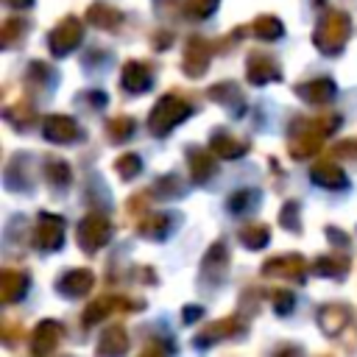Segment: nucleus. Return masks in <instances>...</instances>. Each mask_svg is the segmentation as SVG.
Instances as JSON below:
<instances>
[{
    "mask_svg": "<svg viewBox=\"0 0 357 357\" xmlns=\"http://www.w3.org/2000/svg\"><path fill=\"white\" fill-rule=\"evenodd\" d=\"M145 206H148V192H137V195H131V198H128L126 212H128V215H134V220H139V218H142V212H145Z\"/></svg>",
    "mask_w": 357,
    "mask_h": 357,
    "instance_id": "a19ab883",
    "label": "nucleus"
},
{
    "mask_svg": "<svg viewBox=\"0 0 357 357\" xmlns=\"http://www.w3.org/2000/svg\"><path fill=\"white\" fill-rule=\"evenodd\" d=\"M112 237V220L100 212H89L81 218L78 229H75V240L81 245L84 254H98Z\"/></svg>",
    "mask_w": 357,
    "mask_h": 357,
    "instance_id": "20e7f679",
    "label": "nucleus"
},
{
    "mask_svg": "<svg viewBox=\"0 0 357 357\" xmlns=\"http://www.w3.org/2000/svg\"><path fill=\"white\" fill-rule=\"evenodd\" d=\"M310 262L301 254H279L262 262V276H276V279H287L293 284H301L307 279Z\"/></svg>",
    "mask_w": 357,
    "mask_h": 357,
    "instance_id": "6e6552de",
    "label": "nucleus"
},
{
    "mask_svg": "<svg viewBox=\"0 0 357 357\" xmlns=\"http://www.w3.org/2000/svg\"><path fill=\"white\" fill-rule=\"evenodd\" d=\"M245 329H248V324L240 315H226V318H218V321H209L206 326H201V332L192 337V346L195 349H209L220 340H231V337L245 335Z\"/></svg>",
    "mask_w": 357,
    "mask_h": 357,
    "instance_id": "39448f33",
    "label": "nucleus"
},
{
    "mask_svg": "<svg viewBox=\"0 0 357 357\" xmlns=\"http://www.w3.org/2000/svg\"><path fill=\"white\" fill-rule=\"evenodd\" d=\"M190 114H192V106H190L181 95L167 92V95H162V98L153 103V109H151V114H148V128H151L153 137H167V134H170L178 123H184Z\"/></svg>",
    "mask_w": 357,
    "mask_h": 357,
    "instance_id": "7ed1b4c3",
    "label": "nucleus"
},
{
    "mask_svg": "<svg viewBox=\"0 0 357 357\" xmlns=\"http://www.w3.org/2000/svg\"><path fill=\"white\" fill-rule=\"evenodd\" d=\"M310 178L318 184V187H326V190H343L349 184L343 167L335 162V159H318L310 170Z\"/></svg>",
    "mask_w": 357,
    "mask_h": 357,
    "instance_id": "4be33fe9",
    "label": "nucleus"
},
{
    "mask_svg": "<svg viewBox=\"0 0 357 357\" xmlns=\"http://www.w3.org/2000/svg\"><path fill=\"white\" fill-rule=\"evenodd\" d=\"M33 243L39 251H59L64 243V218L56 212H39L36 229H33Z\"/></svg>",
    "mask_w": 357,
    "mask_h": 357,
    "instance_id": "9d476101",
    "label": "nucleus"
},
{
    "mask_svg": "<svg viewBox=\"0 0 357 357\" xmlns=\"http://www.w3.org/2000/svg\"><path fill=\"white\" fill-rule=\"evenodd\" d=\"M0 335H3V343H6V346H14V343H17V337L22 335V326H20V324L6 321V324L0 326Z\"/></svg>",
    "mask_w": 357,
    "mask_h": 357,
    "instance_id": "79ce46f5",
    "label": "nucleus"
},
{
    "mask_svg": "<svg viewBox=\"0 0 357 357\" xmlns=\"http://www.w3.org/2000/svg\"><path fill=\"white\" fill-rule=\"evenodd\" d=\"M151 81H153V73L145 61H137V59H128L123 64V73H120V84L128 95H142L151 89Z\"/></svg>",
    "mask_w": 357,
    "mask_h": 357,
    "instance_id": "a211bd4d",
    "label": "nucleus"
},
{
    "mask_svg": "<svg viewBox=\"0 0 357 357\" xmlns=\"http://www.w3.org/2000/svg\"><path fill=\"white\" fill-rule=\"evenodd\" d=\"M139 170H142V159H139L137 153H120V156L114 159V173H117L123 181H131L134 176H139Z\"/></svg>",
    "mask_w": 357,
    "mask_h": 357,
    "instance_id": "c9c22d12",
    "label": "nucleus"
},
{
    "mask_svg": "<svg viewBox=\"0 0 357 357\" xmlns=\"http://www.w3.org/2000/svg\"><path fill=\"white\" fill-rule=\"evenodd\" d=\"M251 33H254L257 39H262V42H273V39H282L284 25H282V20L273 17V14H259V17H254V22H251Z\"/></svg>",
    "mask_w": 357,
    "mask_h": 357,
    "instance_id": "c756f323",
    "label": "nucleus"
},
{
    "mask_svg": "<svg viewBox=\"0 0 357 357\" xmlns=\"http://www.w3.org/2000/svg\"><path fill=\"white\" fill-rule=\"evenodd\" d=\"M170 42H173V36H170V33H159V36H153V47H159V50L170 47Z\"/></svg>",
    "mask_w": 357,
    "mask_h": 357,
    "instance_id": "49530a36",
    "label": "nucleus"
},
{
    "mask_svg": "<svg viewBox=\"0 0 357 357\" xmlns=\"http://www.w3.org/2000/svg\"><path fill=\"white\" fill-rule=\"evenodd\" d=\"M153 8L159 17H173V11H178V0H153Z\"/></svg>",
    "mask_w": 357,
    "mask_h": 357,
    "instance_id": "37998d69",
    "label": "nucleus"
},
{
    "mask_svg": "<svg viewBox=\"0 0 357 357\" xmlns=\"http://www.w3.org/2000/svg\"><path fill=\"white\" fill-rule=\"evenodd\" d=\"M25 81H28V86H33V89H50V86L56 84V73H53V67L45 64V61H31Z\"/></svg>",
    "mask_w": 357,
    "mask_h": 357,
    "instance_id": "473e14b6",
    "label": "nucleus"
},
{
    "mask_svg": "<svg viewBox=\"0 0 357 357\" xmlns=\"http://www.w3.org/2000/svg\"><path fill=\"white\" fill-rule=\"evenodd\" d=\"M42 137L56 145H73L81 139V126L70 114H47L42 120Z\"/></svg>",
    "mask_w": 357,
    "mask_h": 357,
    "instance_id": "9b49d317",
    "label": "nucleus"
},
{
    "mask_svg": "<svg viewBox=\"0 0 357 357\" xmlns=\"http://www.w3.org/2000/svg\"><path fill=\"white\" fill-rule=\"evenodd\" d=\"M349 36H351V17L340 8H329L312 31V45L324 56H337L349 42Z\"/></svg>",
    "mask_w": 357,
    "mask_h": 357,
    "instance_id": "f03ea898",
    "label": "nucleus"
},
{
    "mask_svg": "<svg viewBox=\"0 0 357 357\" xmlns=\"http://www.w3.org/2000/svg\"><path fill=\"white\" fill-rule=\"evenodd\" d=\"M6 6H11V8H28L33 0H3Z\"/></svg>",
    "mask_w": 357,
    "mask_h": 357,
    "instance_id": "de8ad7c7",
    "label": "nucleus"
},
{
    "mask_svg": "<svg viewBox=\"0 0 357 357\" xmlns=\"http://www.w3.org/2000/svg\"><path fill=\"white\" fill-rule=\"evenodd\" d=\"M324 231H326V237H329L332 243H340V245H349V234H346V231H340V229H335V226H326Z\"/></svg>",
    "mask_w": 357,
    "mask_h": 357,
    "instance_id": "c03bdc74",
    "label": "nucleus"
},
{
    "mask_svg": "<svg viewBox=\"0 0 357 357\" xmlns=\"http://www.w3.org/2000/svg\"><path fill=\"white\" fill-rule=\"evenodd\" d=\"M237 237H240V243H243L245 248L259 251V248L268 245V240H271V229H268L265 223H259V220H248V223H243V226L237 229Z\"/></svg>",
    "mask_w": 357,
    "mask_h": 357,
    "instance_id": "cd10ccee",
    "label": "nucleus"
},
{
    "mask_svg": "<svg viewBox=\"0 0 357 357\" xmlns=\"http://www.w3.org/2000/svg\"><path fill=\"white\" fill-rule=\"evenodd\" d=\"M315 321H318V329H321L326 337H337V335L346 329V324L351 321V307L343 304V301H329V304L318 307Z\"/></svg>",
    "mask_w": 357,
    "mask_h": 357,
    "instance_id": "ddd939ff",
    "label": "nucleus"
},
{
    "mask_svg": "<svg viewBox=\"0 0 357 357\" xmlns=\"http://www.w3.org/2000/svg\"><path fill=\"white\" fill-rule=\"evenodd\" d=\"M245 78H248V84H254V86L279 81V78H282L279 61H276L273 56L262 53V50H254V53H248V59H245Z\"/></svg>",
    "mask_w": 357,
    "mask_h": 357,
    "instance_id": "f8f14e48",
    "label": "nucleus"
},
{
    "mask_svg": "<svg viewBox=\"0 0 357 357\" xmlns=\"http://www.w3.org/2000/svg\"><path fill=\"white\" fill-rule=\"evenodd\" d=\"M212 42L192 33L187 42H184V53H181V73L187 78H201L209 67V59H212Z\"/></svg>",
    "mask_w": 357,
    "mask_h": 357,
    "instance_id": "0eeeda50",
    "label": "nucleus"
},
{
    "mask_svg": "<svg viewBox=\"0 0 357 357\" xmlns=\"http://www.w3.org/2000/svg\"><path fill=\"white\" fill-rule=\"evenodd\" d=\"M95 287V273L89 268H70L56 279V290L64 298H81Z\"/></svg>",
    "mask_w": 357,
    "mask_h": 357,
    "instance_id": "dca6fc26",
    "label": "nucleus"
},
{
    "mask_svg": "<svg viewBox=\"0 0 357 357\" xmlns=\"http://www.w3.org/2000/svg\"><path fill=\"white\" fill-rule=\"evenodd\" d=\"M3 117H6L17 131H22V128H28V126L36 120V112H33V106H31L28 100H17L14 106H8V109L3 112Z\"/></svg>",
    "mask_w": 357,
    "mask_h": 357,
    "instance_id": "72a5a7b5",
    "label": "nucleus"
},
{
    "mask_svg": "<svg viewBox=\"0 0 357 357\" xmlns=\"http://www.w3.org/2000/svg\"><path fill=\"white\" fill-rule=\"evenodd\" d=\"M218 153L212 148H201V145H190L187 148V167H190V176L195 184H204L215 176L218 170Z\"/></svg>",
    "mask_w": 357,
    "mask_h": 357,
    "instance_id": "2eb2a0df",
    "label": "nucleus"
},
{
    "mask_svg": "<svg viewBox=\"0 0 357 357\" xmlns=\"http://www.w3.org/2000/svg\"><path fill=\"white\" fill-rule=\"evenodd\" d=\"M134 128H137V123H134L131 117H126V114L109 117V120H106V139H109V142H114V145H120V142L131 139Z\"/></svg>",
    "mask_w": 357,
    "mask_h": 357,
    "instance_id": "2f4dec72",
    "label": "nucleus"
},
{
    "mask_svg": "<svg viewBox=\"0 0 357 357\" xmlns=\"http://www.w3.org/2000/svg\"><path fill=\"white\" fill-rule=\"evenodd\" d=\"M81 39H84V22H81L78 17H73V14H67V17L47 33V47H50V53H53L56 59H61V56L73 53V50L81 45Z\"/></svg>",
    "mask_w": 357,
    "mask_h": 357,
    "instance_id": "423d86ee",
    "label": "nucleus"
},
{
    "mask_svg": "<svg viewBox=\"0 0 357 357\" xmlns=\"http://www.w3.org/2000/svg\"><path fill=\"white\" fill-rule=\"evenodd\" d=\"M61 335H64V326L53 318H45L36 324V329L31 332V354L36 357H45L50 351H56V346L61 343Z\"/></svg>",
    "mask_w": 357,
    "mask_h": 357,
    "instance_id": "f3484780",
    "label": "nucleus"
},
{
    "mask_svg": "<svg viewBox=\"0 0 357 357\" xmlns=\"http://www.w3.org/2000/svg\"><path fill=\"white\" fill-rule=\"evenodd\" d=\"M218 6H220V0H184V11H187V17H192V20H206V17H212V14L218 11Z\"/></svg>",
    "mask_w": 357,
    "mask_h": 357,
    "instance_id": "4c0bfd02",
    "label": "nucleus"
},
{
    "mask_svg": "<svg viewBox=\"0 0 357 357\" xmlns=\"http://www.w3.org/2000/svg\"><path fill=\"white\" fill-rule=\"evenodd\" d=\"M206 98H209L212 103H218V106L231 109L234 117H243V112H245V95H243V89H240L234 81L212 84V86L206 89Z\"/></svg>",
    "mask_w": 357,
    "mask_h": 357,
    "instance_id": "aec40b11",
    "label": "nucleus"
},
{
    "mask_svg": "<svg viewBox=\"0 0 357 357\" xmlns=\"http://www.w3.org/2000/svg\"><path fill=\"white\" fill-rule=\"evenodd\" d=\"M86 22L95 25V28H100V31H114L123 22V11L114 8V6H109V3H92L86 8Z\"/></svg>",
    "mask_w": 357,
    "mask_h": 357,
    "instance_id": "a878e982",
    "label": "nucleus"
},
{
    "mask_svg": "<svg viewBox=\"0 0 357 357\" xmlns=\"http://www.w3.org/2000/svg\"><path fill=\"white\" fill-rule=\"evenodd\" d=\"M340 126L337 114H321V117H298L290 126V139H287V151L293 159H310L321 151L324 139L329 134H335Z\"/></svg>",
    "mask_w": 357,
    "mask_h": 357,
    "instance_id": "f257e3e1",
    "label": "nucleus"
},
{
    "mask_svg": "<svg viewBox=\"0 0 357 357\" xmlns=\"http://www.w3.org/2000/svg\"><path fill=\"white\" fill-rule=\"evenodd\" d=\"M145 301L139 298H126V296H103V298H95L84 315H81V324L84 326H95L98 321H103L109 312H134V310H142Z\"/></svg>",
    "mask_w": 357,
    "mask_h": 357,
    "instance_id": "1a4fd4ad",
    "label": "nucleus"
},
{
    "mask_svg": "<svg viewBox=\"0 0 357 357\" xmlns=\"http://www.w3.org/2000/svg\"><path fill=\"white\" fill-rule=\"evenodd\" d=\"M296 95H298L304 103H310V106H326V103L335 100L337 86H335L332 78H312V81L296 84Z\"/></svg>",
    "mask_w": 357,
    "mask_h": 357,
    "instance_id": "6ab92c4d",
    "label": "nucleus"
},
{
    "mask_svg": "<svg viewBox=\"0 0 357 357\" xmlns=\"http://www.w3.org/2000/svg\"><path fill=\"white\" fill-rule=\"evenodd\" d=\"M301 206H298V201H284V206L279 209V223L287 229V231H293V234H298L301 231Z\"/></svg>",
    "mask_w": 357,
    "mask_h": 357,
    "instance_id": "e433bc0d",
    "label": "nucleus"
},
{
    "mask_svg": "<svg viewBox=\"0 0 357 357\" xmlns=\"http://www.w3.org/2000/svg\"><path fill=\"white\" fill-rule=\"evenodd\" d=\"M28 284H31V276H28L25 271L6 268V271L0 273V301H3V304L20 301V298L28 293Z\"/></svg>",
    "mask_w": 357,
    "mask_h": 357,
    "instance_id": "b1692460",
    "label": "nucleus"
},
{
    "mask_svg": "<svg viewBox=\"0 0 357 357\" xmlns=\"http://www.w3.org/2000/svg\"><path fill=\"white\" fill-rule=\"evenodd\" d=\"M28 28H31V22L22 20V17H8V20H3L0 45H3V47H17V45L28 36Z\"/></svg>",
    "mask_w": 357,
    "mask_h": 357,
    "instance_id": "7c9ffc66",
    "label": "nucleus"
},
{
    "mask_svg": "<svg viewBox=\"0 0 357 357\" xmlns=\"http://www.w3.org/2000/svg\"><path fill=\"white\" fill-rule=\"evenodd\" d=\"M153 192H156V198H176V195L184 192V187H181L178 178L170 173V176H162V178L153 184Z\"/></svg>",
    "mask_w": 357,
    "mask_h": 357,
    "instance_id": "58836bf2",
    "label": "nucleus"
},
{
    "mask_svg": "<svg viewBox=\"0 0 357 357\" xmlns=\"http://www.w3.org/2000/svg\"><path fill=\"white\" fill-rule=\"evenodd\" d=\"M209 148L220 156V159H240V156H245L248 151H251V142L248 139H237V137H231V131H223V128H215L212 131V137H209Z\"/></svg>",
    "mask_w": 357,
    "mask_h": 357,
    "instance_id": "412c9836",
    "label": "nucleus"
},
{
    "mask_svg": "<svg viewBox=\"0 0 357 357\" xmlns=\"http://www.w3.org/2000/svg\"><path fill=\"white\" fill-rule=\"evenodd\" d=\"M42 173H45V181L53 190H64V187L73 184V167L59 156H47L45 165H42Z\"/></svg>",
    "mask_w": 357,
    "mask_h": 357,
    "instance_id": "bb28decb",
    "label": "nucleus"
},
{
    "mask_svg": "<svg viewBox=\"0 0 357 357\" xmlns=\"http://www.w3.org/2000/svg\"><path fill=\"white\" fill-rule=\"evenodd\" d=\"M265 298L271 301V307H273L276 315H287L293 310V304H296V296L287 287H268L265 290Z\"/></svg>",
    "mask_w": 357,
    "mask_h": 357,
    "instance_id": "f704fd0d",
    "label": "nucleus"
},
{
    "mask_svg": "<svg viewBox=\"0 0 357 357\" xmlns=\"http://www.w3.org/2000/svg\"><path fill=\"white\" fill-rule=\"evenodd\" d=\"M349 268H351V259L349 257H340V254H324V257H315L310 271L315 276H326V279H346L349 276Z\"/></svg>",
    "mask_w": 357,
    "mask_h": 357,
    "instance_id": "393cba45",
    "label": "nucleus"
},
{
    "mask_svg": "<svg viewBox=\"0 0 357 357\" xmlns=\"http://www.w3.org/2000/svg\"><path fill=\"white\" fill-rule=\"evenodd\" d=\"M137 223V234L148 237V240H165L173 226H176V215H167V212H151V215H142Z\"/></svg>",
    "mask_w": 357,
    "mask_h": 357,
    "instance_id": "5701e85b",
    "label": "nucleus"
},
{
    "mask_svg": "<svg viewBox=\"0 0 357 357\" xmlns=\"http://www.w3.org/2000/svg\"><path fill=\"white\" fill-rule=\"evenodd\" d=\"M226 273H229V248H226L223 240H215V243L206 248L204 259H201V276H204L209 284H218V282L226 279Z\"/></svg>",
    "mask_w": 357,
    "mask_h": 357,
    "instance_id": "4468645a",
    "label": "nucleus"
},
{
    "mask_svg": "<svg viewBox=\"0 0 357 357\" xmlns=\"http://www.w3.org/2000/svg\"><path fill=\"white\" fill-rule=\"evenodd\" d=\"M201 315H204V307H198V304H187V307H184V321H187V324L198 321Z\"/></svg>",
    "mask_w": 357,
    "mask_h": 357,
    "instance_id": "a18cd8bd",
    "label": "nucleus"
},
{
    "mask_svg": "<svg viewBox=\"0 0 357 357\" xmlns=\"http://www.w3.org/2000/svg\"><path fill=\"white\" fill-rule=\"evenodd\" d=\"M95 351H98V354H126V351H128V332H126L123 326H109V329L100 335Z\"/></svg>",
    "mask_w": 357,
    "mask_h": 357,
    "instance_id": "c85d7f7f",
    "label": "nucleus"
},
{
    "mask_svg": "<svg viewBox=\"0 0 357 357\" xmlns=\"http://www.w3.org/2000/svg\"><path fill=\"white\" fill-rule=\"evenodd\" d=\"M257 198H259V192H257V190H237V192H231V195H229V209H231V212L251 209V206L257 204Z\"/></svg>",
    "mask_w": 357,
    "mask_h": 357,
    "instance_id": "ea45409f",
    "label": "nucleus"
}]
</instances>
